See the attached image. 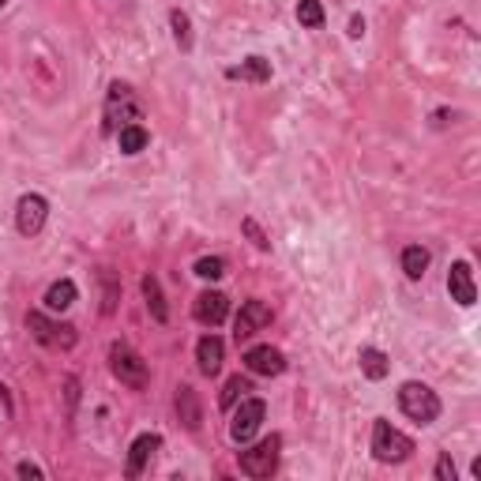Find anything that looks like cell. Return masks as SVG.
I'll return each mask as SVG.
<instances>
[{
  "label": "cell",
  "mask_w": 481,
  "mask_h": 481,
  "mask_svg": "<svg viewBox=\"0 0 481 481\" xmlns=\"http://www.w3.org/2000/svg\"><path fill=\"white\" fill-rule=\"evenodd\" d=\"M417 448H414V441L406 432H399L391 422H376L372 425V455H376V463H384V467H399V463H406V459L414 455Z\"/></svg>",
  "instance_id": "obj_1"
},
{
  "label": "cell",
  "mask_w": 481,
  "mask_h": 481,
  "mask_svg": "<svg viewBox=\"0 0 481 481\" xmlns=\"http://www.w3.org/2000/svg\"><path fill=\"white\" fill-rule=\"evenodd\" d=\"M399 410L410 417L414 425H432L436 417H441V395H436L429 384L406 380L399 387Z\"/></svg>",
  "instance_id": "obj_2"
},
{
  "label": "cell",
  "mask_w": 481,
  "mask_h": 481,
  "mask_svg": "<svg viewBox=\"0 0 481 481\" xmlns=\"http://www.w3.org/2000/svg\"><path fill=\"white\" fill-rule=\"evenodd\" d=\"M143 120V106L136 91L129 87V83H110V94H106V132L117 136V129H124V124H136Z\"/></svg>",
  "instance_id": "obj_3"
},
{
  "label": "cell",
  "mask_w": 481,
  "mask_h": 481,
  "mask_svg": "<svg viewBox=\"0 0 481 481\" xmlns=\"http://www.w3.org/2000/svg\"><path fill=\"white\" fill-rule=\"evenodd\" d=\"M27 331H31V339L41 343L46 350H72L79 339L72 324L53 320L49 312H27Z\"/></svg>",
  "instance_id": "obj_4"
},
{
  "label": "cell",
  "mask_w": 481,
  "mask_h": 481,
  "mask_svg": "<svg viewBox=\"0 0 481 481\" xmlns=\"http://www.w3.org/2000/svg\"><path fill=\"white\" fill-rule=\"evenodd\" d=\"M110 372L117 376L124 387H132V391L147 387V361H143L139 353L132 346H124V343H113L110 346Z\"/></svg>",
  "instance_id": "obj_5"
},
{
  "label": "cell",
  "mask_w": 481,
  "mask_h": 481,
  "mask_svg": "<svg viewBox=\"0 0 481 481\" xmlns=\"http://www.w3.org/2000/svg\"><path fill=\"white\" fill-rule=\"evenodd\" d=\"M279 448H282V436H267V441H260L256 448L241 451V455H237L241 474H245V477H256V481L271 477V474L279 470Z\"/></svg>",
  "instance_id": "obj_6"
},
{
  "label": "cell",
  "mask_w": 481,
  "mask_h": 481,
  "mask_svg": "<svg viewBox=\"0 0 481 481\" xmlns=\"http://www.w3.org/2000/svg\"><path fill=\"white\" fill-rule=\"evenodd\" d=\"M263 417H267V403L263 399H241V406L234 410V422H229V441L248 444L260 432Z\"/></svg>",
  "instance_id": "obj_7"
},
{
  "label": "cell",
  "mask_w": 481,
  "mask_h": 481,
  "mask_svg": "<svg viewBox=\"0 0 481 481\" xmlns=\"http://www.w3.org/2000/svg\"><path fill=\"white\" fill-rule=\"evenodd\" d=\"M46 218H49V200L46 196H38V192L19 196V203H15V229L19 234L38 237L41 226H46Z\"/></svg>",
  "instance_id": "obj_8"
},
{
  "label": "cell",
  "mask_w": 481,
  "mask_h": 481,
  "mask_svg": "<svg viewBox=\"0 0 481 481\" xmlns=\"http://www.w3.org/2000/svg\"><path fill=\"white\" fill-rule=\"evenodd\" d=\"M271 305L267 301H260V298H253V301H245L241 305V312H237V320H234V334H237V343L241 339H253L256 331H263L267 324H271Z\"/></svg>",
  "instance_id": "obj_9"
},
{
  "label": "cell",
  "mask_w": 481,
  "mask_h": 481,
  "mask_svg": "<svg viewBox=\"0 0 481 481\" xmlns=\"http://www.w3.org/2000/svg\"><path fill=\"white\" fill-rule=\"evenodd\" d=\"M448 294L455 305H463V308H474L477 301V286H474V271L467 260H455L451 271H448Z\"/></svg>",
  "instance_id": "obj_10"
},
{
  "label": "cell",
  "mask_w": 481,
  "mask_h": 481,
  "mask_svg": "<svg viewBox=\"0 0 481 481\" xmlns=\"http://www.w3.org/2000/svg\"><path fill=\"white\" fill-rule=\"evenodd\" d=\"M192 316L203 327H218L229 316V298L218 294V289H203V294L192 301Z\"/></svg>",
  "instance_id": "obj_11"
},
{
  "label": "cell",
  "mask_w": 481,
  "mask_h": 481,
  "mask_svg": "<svg viewBox=\"0 0 481 481\" xmlns=\"http://www.w3.org/2000/svg\"><path fill=\"white\" fill-rule=\"evenodd\" d=\"M245 369L253 376H282L286 372V358H282V350H275V346H253V350H245Z\"/></svg>",
  "instance_id": "obj_12"
},
{
  "label": "cell",
  "mask_w": 481,
  "mask_h": 481,
  "mask_svg": "<svg viewBox=\"0 0 481 481\" xmlns=\"http://www.w3.org/2000/svg\"><path fill=\"white\" fill-rule=\"evenodd\" d=\"M158 448H162V436H158V432H143V436H136L132 448H129V467H124V474H129V477H139L143 470H147V463L155 459Z\"/></svg>",
  "instance_id": "obj_13"
},
{
  "label": "cell",
  "mask_w": 481,
  "mask_h": 481,
  "mask_svg": "<svg viewBox=\"0 0 481 481\" xmlns=\"http://www.w3.org/2000/svg\"><path fill=\"white\" fill-rule=\"evenodd\" d=\"M222 361H226V343L218 334H203L196 343V365L203 376H218L222 372Z\"/></svg>",
  "instance_id": "obj_14"
},
{
  "label": "cell",
  "mask_w": 481,
  "mask_h": 481,
  "mask_svg": "<svg viewBox=\"0 0 481 481\" xmlns=\"http://www.w3.org/2000/svg\"><path fill=\"white\" fill-rule=\"evenodd\" d=\"M271 76H275V68H271V60L260 57V53L245 57L234 68H226V79H241V83H267Z\"/></svg>",
  "instance_id": "obj_15"
},
{
  "label": "cell",
  "mask_w": 481,
  "mask_h": 481,
  "mask_svg": "<svg viewBox=\"0 0 481 481\" xmlns=\"http://www.w3.org/2000/svg\"><path fill=\"white\" fill-rule=\"evenodd\" d=\"M139 289H143V301H147L151 320H155V324H170V305H165V294H162L158 275H143Z\"/></svg>",
  "instance_id": "obj_16"
},
{
  "label": "cell",
  "mask_w": 481,
  "mask_h": 481,
  "mask_svg": "<svg viewBox=\"0 0 481 481\" xmlns=\"http://www.w3.org/2000/svg\"><path fill=\"white\" fill-rule=\"evenodd\" d=\"M177 417H181V425L188 429V432H196L200 425H203V410H200V395L188 387V384H181L177 387Z\"/></svg>",
  "instance_id": "obj_17"
},
{
  "label": "cell",
  "mask_w": 481,
  "mask_h": 481,
  "mask_svg": "<svg viewBox=\"0 0 481 481\" xmlns=\"http://www.w3.org/2000/svg\"><path fill=\"white\" fill-rule=\"evenodd\" d=\"M79 298V286L72 279H57L49 289H46V298H41V305H46V312H68Z\"/></svg>",
  "instance_id": "obj_18"
},
{
  "label": "cell",
  "mask_w": 481,
  "mask_h": 481,
  "mask_svg": "<svg viewBox=\"0 0 481 481\" xmlns=\"http://www.w3.org/2000/svg\"><path fill=\"white\" fill-rule=\"evenodd\" d=\"M147 143H151V132L143 129L139 120L117 129V147H120V155H139V151H147Z\"/></svg>",
  "instance_id": "obj_19"
},
{
  "label": "cell",
  "mask_w": 481,
  "mask_h": 481,
  "mask_svg": "<svg viewBox=\"0 0 481 481\" xmlns=\"http://www.w3.org/2000/svg\"><path fill=\"white\" fill-rule=\"evenodd\" d=\"M358 361H361V372L369 376V380H384V376L391 372V358L384 350H376V346H365L358 353Z\"/></svg>",
  "instance_id": "obj_20"
},
{
  "label": "cell",
  "mask_w": 481,
  "mask_h": 481,
  "mask_svg": "<svg viewBox=\"0 0 481 481\" xmlns=\"http://www.w3.org/2000/svg\"><path fill=\"white\" fill-rule=\"evenodd\" d=\"M403 271H406V279H425V271H429V248L422 245H406L403 248Z\"/></svg>",
  "instance_id": "obj_21"
},
{
  "label": "cell",
  "mask_w": 481,
  "mask_h": 481,
  "mask_svg": "<svg viewBox=\"0 0 481 481\" xmlns=\"http://www.w3.org/2000/svg\"><path fill=\"white\" fill-rule=\"evenodd\" d=\"M324 4L320 0H298V23L305 27V31H320L324 27Z\"/></svg>",
  "instance_id": "obj_22"
},
{
  "label": "cell",
  "mask_w": 481,
  "mask_h": 481,
  "mask_svg": "<svg viewBox=\"0 0 481 481\" xmlns=\"http://www.w3.org/2000/svg\"><path fill=\"white\" fill-rule=\"evenodd\" d=\"M170 27H174V41H177V49L188 53L192 49V23H188V15L181 8L170 12Z\"/></svg>",
  "instance_id": "obj_23"
},
{
  "label": "cell",
  "mask_w": 481,
  "mask_h": 481,
  "mask_svg": "<svg viewBox=\"0 0 481 481\" xmlns=\"http://www.w3.org/2000/svg\"><path fill=\"white\" fill-rule=\"evenodd\" d=\"M245 391H253V384H248L245 376H229L226 387H222V395H218V406H222V410H229V406H234V403L241 399Z\"/></svg>",
  "instance_id": "obj_24"
},
{
  "label": "cell",
  "mask_w": 481,
  "mask_h": 481,
  "mask_svg": "<svg viewBox=\"0 0 481 481\" xmlns=\"http://www.w3.org/2000/svg\"><path fill=\"white\" fill-rule=\"evenodd\" d=\"M192 271H196L200 279H211V282H215V279L226 275V260H222V256H203V260H196Z\"/></svg>",
  "instance_id": "obj_25"
},
{
  "label": "cell",
  "mask_w": 481,
  "mask_h": 481,
  "mask_svg": "<svg viewBox=\"0 0 481 481\" xmlns=\"http://www.w3.org/2000/svg\"><path fill=\"white\" fill-rule=\"evenodd\" d=\"M241 229H245V237L260 248V253H267V248H271V241H267V234L260 229V222H256V218H245V222H241Z\"/></svg>",
  "instance_id": "obj_26"
},
{
  "label": "cell",
  "mask_w": 481,
  "mask_h": 481,
  "mask_svg": "<svg viewBox=\"0 0 481 481\" xmlns=\"http://www.w3.org/2000/svg\"><path fill=\"white\" fill-rule=\"evenodd\" d=\"M102 282H106V301H102V312L110 316V312L117 308V282H113L110 271H102Z\"/></svg>",
  "instance_id": "obj_27"
},
{
  "label": "cell",
  "mask_w": 481,
  "mask_h": 481,
  "mask_svg": "<svg viewBox=\"0 0 481 481\" xmlns=\"http://www.w3.org/2000/svg\"><path fill=\"white\" fill-rule=\"evenodd\" d=\"M441 481H455V463H451V455L448 451H441V459H436V470H432Z\"/></svg>",
  "instance_id": "obj_28"
},
{
  "label": "cell",
  "mask_w": 481,
  "mask_h": 481,
  "mask_svg": "<svg viewBox=\"0 0 481 481\" xmlns=\"http://www.w3.org/2000/svg\"><path fill=\"white\" fill-rule=\"evenodd\" d=\"M15 474H19V477H34V481H41V477H46V470H41V467H34V463H19V467H15Z\"/></svg>",
  "instance_id": "obj_29"
},
{
  "label": "cell",
  "mask_w": 481,
  "mask_h": 481,
  "mask_svg": "<svg viewBox=\"0 0 481 481\" xmlns=\"http://www.w3.org/2000/svg\"><path fill=\"white\" fill-rule=\"evenodd\" d=\"M361 34H365V19L353 15V19H350V38H361Z\"/></svg>",
  "instance_id": "obj_30"
},
{
  "label": "cell",
  "mask_w": 481,
  "mask_h": 481,
  "mask_svg": "<svg viewBox=\"0 0 481 481\" xmlns=\"http://www.w3.org/2000/svg\"><path fill=\"white\" fill-rule=\"evenodd\" d=\"M4 4H8V0H0V8H4Z\"/></svg>",
  "instance_id": "obj_31"
}]
</instances>
